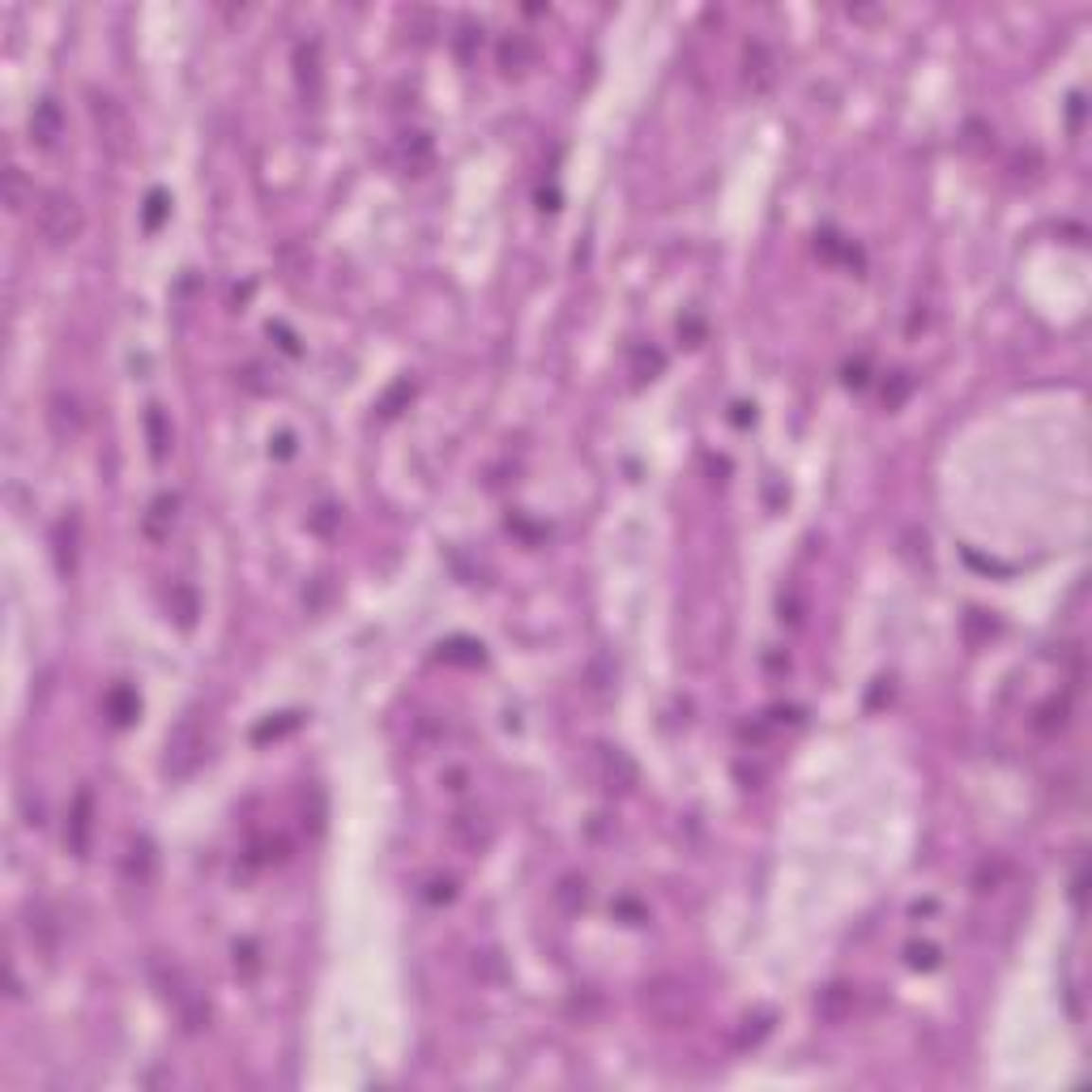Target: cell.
Masks as SVG:
<instances>
[{
  "instance_id": "obj_19",
  "label": "cell",
  "mask_w": 1092,
  "mask_h": 1092,
  "mask_svg": "<svg viewBox=\"0 0 1092 1092\" xmlns=\"http://www.w3.org/2000/svg\"><path fill=\"white\" fill-rule=\"evenodd\" d=\"M35 197H39V192L30 188L27 171H22L18 163L5 167V206H9V214H22V209H30V206H35Z\"/></svg>"
},
{
  "instance_id": "obj_39",
  "label": "cell",
  "mask_w": 1092,
  "mask_h": 1092,
  "mask_svg": "<svg viewBox=\"0 0 1092 1092\" xmlns=\"http://www.w3.org/2000/svg\"><path fill=\"white\" fill-rule=\"evenodd\" d=\"M175 598H180V623H184V628H192V615H197L192 594H188V589H175Z\"/></svg>"
},
{
  "instance_id": "obj_31",
  "label": "cell",
  "mask_w": 1092,
  "mask_h": 1092,
  "mask_svg": "<svg viewBox=\"0 0 1092 1092\" xmlns=\"http://www.w3.org/2000/svg\"><path fill=\"white\" fill-rule=\"evenodd\" d=\"M163 214H167V192L154 188L146 197V231H158V226H163Z\"/></svg>"
},
{
  "instance_id": "obj_36",
  "label": "cell",
  "mask_w": 1092,
  "mask_h": 1092,
  "mask_svg": "<svg viewBox=\"0 0 1092 1092\" xmlns=\"http://www.w3.org/2000/svg\"><path fill=\"white\" fill-rule=\"evenodd\" d=\"M439 785H444L448 794H465V790H470V773H465V768H444Z\"/></svg>"
},
{
  "instance_id": "obj_38",
  "label": "cell",
  "mask_w": 1092,
  "mask_h": 1092,
  "mask_svg": "<svg viewBox=\"0 0 1092 1092\" xmlns=\"http://www.w3.org/2000/svg\"><path fill=\"white\" fill-rule=\"evenodd\" d=\"M845 385H850V388H867V359L845 363Z\"/></svg>"
},
{
  "instance_id": "obj_37",
  "label": "cell",
  "mask_w": 1092,
  "mask_h": 1092,
  "mask_svg": "<svg viewBox=\"0 0 1092 1092\" xmlns=\"http://www.w3.org/2000/svg\"><path fill=\"white\" fill-rule=\"evenodd\" d=\"M456 30H461V39H456V52H461V61H470V44H474V35H482V27H474V22L465 18Z\"/></svg>"
},
{
  "instance_id": "obj_4",
  "label": "cell",
  "mask_w": 1092,
  "mask_h": 1092,
  "mask_svg": "<svg viewBox=\"0 0 1092 1092\" xmlns=\"http://www.w3.org/2000/svg\"><path fill=\"white\" fill-rule=\"evenodd\" d=\"M206 760V730H201V717L197 713H184L180 725L171 730L167 739V756H163V773L167 777H192V768Z\"/></svg>"
},
{
  "instance_id": "obj_14",
  "label": "cell",
  "mask_w": 1092,
  "mask_h": 1092,
  "mask_svg": "<svg viewBox=\"0 0 1092 1092\" xmlns=\"http://www.w3.org/2000/svg\"><path fill=\"white\" fill-rule=\"evenodd\" d=\"M533 61H538V44H533L529 35H521V30H512V35H504V39L495 44V64L508 73V78H521V73H529Z\"/></svg>"
},
{
  "instance_id": "obj_25",
  "label": "cell",
  "mask_w": 1092,
  "mask_h": 1092,
  "mask_svg": "<svg viewBox=\"0 0 1092 1092\" xmlns=\"http://www.w3.org/2000/svg\"><path fill=\"white\" fill-rule=\"evenodd\" d=\"M235 973H240L243 981H252L260 973V947L252 943V939H240V943H235Z\"/></svg>"
},
{
  "instance_id": "obj_10",
  "label": "cell",
  "mask_w": 1092,
  "mask_h": 1092,
  "mask_svg": "<svg viewBox=\"0 0 1092 1092\" xmlns=\"http://www.w3.org/2000/svg\"><path fill=\"white\" fill-rule=\"evenodd\" d=\"M777 86V56L768 44H760V39H751L747 47H743V90H747L751 98H764L773 95Z\"/></svg>"
},
{
  "instance_id": "obj_29",
  "label": "cell",
  "mask_w": 1092,
  "mask_h": 1092,
  "mask_svg": "<svg viewBox=\"0 0 1092 1092\" xmlns=\"http://www.w3.org/2000/svg\"><path fill=\"white\" fill-rule=\"evenodd\" d=\"M555 896H560V904H564L568 913H572V909H581V904H585V896H589V892H585V879L568 875V879L560 884V892H555Z\"/></svg>"
},
{
  "instance_id": "obj_3",
  "label": "cell",
  "mask_w": 1092,
  "mask_h": 1092,
  "mask_svg": "<svg viewBox=\"0 0 1092 1092\" xmlns=\"http://www.w3.org/2000/svg\"><path fill=\"white\" fill-rule=\"evenodd\" d=\"M35 231L47 248H69V243H78L81 231H86L81 201L64 188H44L35 197Z\"/></svg>"
},
{
  "instance_id": "obj_16",
  "label": "cell",
  "mask_w": 1092,
  "mask_h": 1092,
  "mask_svg": "<svg viewBox=\"0 0 1092 1092\" xmlns=\"http://www.w3.org/2000/svg\"><path fill=\"white\" fill-rule=\"evenodd\" d=\"M158 870V853H154V841L150 836H137V841H129V850H124L120 858V875L129 887H146L150 879H154Z\"/></svg>"
},
{
  "instance_id": "obj_18",
  "label": "cell",
  "mask_w": 1092,
  "mask_h": 1092,
  "mask_svg": "<svg viewBox=\"0 0 1092 1092\" xmlns=\"http://www.w3.org/2000/svg\"><path fill=\"white\" fill-rule=\"evenodd\" d=\"M64 137V112L56 98H39L35 112H30V141L39 150H52L56 141Z\"/></svg>"
},
{
  "instance_id": "obj_22",
  "label": "cell",
  "mask_w": 1092,
  "mask_h": 1092,
  "mask_svg": "<svg viewBox=\"0 0 1092 1092\" xmlns=\"http://www.w3.org/2000/svg\"><path fill=\"white\" fill-rule=\"evenodd\" d=\"M141 713V700L133 688H112L107 691V717H112V725H133V717Z\"/></svg>"
},
{
  "instance_id": "obj_11",
  "label": "cell",
  "mask_w": 1092,
  "mask_h": 1092,
  "mask_svg": "<svg viewBox=\"0 0 1092 1092\" xmlns=\"http://www.w3.org/2000/svg\"><path fill=\"white\" fill-rule=\"evenodd\" d=\"M858 998L862 990L853 981H828L824 990L815 994V1015L824 1024H850L853 1011H858Z\"/></svg>"
},
{
  "instance_id": "obj_24",
  "label": "cell",
  "mask_w": 1092,
  "mask_h": 1092,
  "mask_svg": "<svg viewBox=\"0 0 1092 1092\" xmlns=\"http://www.w3.org/2000/svg\"><path fill=\"white\" fill-rule=\"evenodd\" d=\"M1003 879H1007V862H1003V858H986L977 870H973V887H977L981 896H986V892H998V884H1003Z\"/></svg>"
},
{
  "instance_id": "obj_27",
  "label": "cell",
  "mask_w": 1092,
  "mask_h": 1092,
  "mask_svg": "<svg viewBox=\"0 0 1092 1092\" xmlns=\"http://www.w3.org/2000/svg\"><path fill=\"white\" fill-rule=\"evenodd\" d=\"M146 427H150V453H154V461H163L171 436H167V422H163V410H158V405L146 414Z\"/></svg>"
},
{
  "instance_id": "obj_23",
  "label": "cell",
  "mask_w": 1092,
  "mask_h": 1092,
  "mask_svg": "<svg viewBox=\"0 0 1092 1092\" xmlns=\"http://www.w3.org/2000/svg\"><path fill=\"white\" fill-rule=\"evenodd\" d=\"M286 836H252V845H248V862L252 867H274V862H282L286 858Z\"/></svg>"
},
{
  "instance_id": "obj_12",
  "label": "cell",
  "mask_w": 1092,
  "mask_h": 1092,
  "mask_svg": "<svg viewBox=\"0 0 1092 1092\" xmlns=\"http://www.w3.org/2000/svg\"><path fill=\"white\" fill-rule=\"evenodd\" d=\"M393 158H397V167H402L405 175H422V171H431V163H436V146H431V133H422V129L402 133V137H397V146H393Z\"/></svg>"
},
{
  "instance_id": "obj_15",
  "label": "cell",
  "mask_w": 1092,
  "mask_h": 1092,
  "mask_svg": "<svg viewBox=\"0 0 1092 1092\" xmlns=\"http://www.w3.org/2000/svg\"><path fill=\"white\" fill-rule=\"evenodd\" d=\"M90 832H95V794L78 790L73 811H69V832H64L73 858H86V853H90Z\"/></svg>"
},
{
  "instance_id": "obj_8",
  "label": "cell",
  "mask_w": 1092,
  "mask_h": 1092,
  "mask_svg": "<svg viewBox=\"0 0 1092 1092\" xmlns=\"http://www.w3.org/2000/svg\"><path fill=\"white\" fill-rule=\"evenodd\" d=\"M291 69H295V86H299L303 103H320V95H325V44L316 35L295 44Z\"/></svg>"
},
{
  "instance_id": "obj_41",
  "label": "cell",
  "mask_w": 1092,
  "mask_h": 1092,
  "mask_svg": "<svg viewBox=\"0 0 1092 1092\" xmlns=\"http://www.w3.org/2000/svg\"><path fill=\"white\" fill-rule=\"evenodd\" d=\"M291 453H295V436H291V431H282V436L274 439V456H291Z\"/></svg>"
},
{
  "instance_id": "obj_30",
  "label": "cell",
  "mask_w": 1092,
  "mask_h": 1092,
  "mask_svg": "<svg viewBox=\"0 0 1092 1092\" xmlns=\"http://www.w3.org/2000/svg\"><path fill=\"white\" fill-rule=\"evenodd\" d=\"M802 615H807V602H802L798 589H785L781 594V623H790V628H802Z\"/></svg>"
},
{
  "instance_id": "obj_32",
  "label": "cell",
  "mask_w": 1092,
  "mask_h": 1092,
  "mask_svg": "<svg viewBox=\"0 0 1092 1092\" xmlns=\"http://www.w3.org/2000/svg\"><path fill=\"white\" fill-rule=\"evenodd\" d=\"M909 388H913V380L904 376V371H896V376H892V385L884 388V405H887V410H896V405H901L904 397H909Z\"/></svg>"
},
{
  "instance_id": "obj_33",
  "label": "cell",
  "mask_w": 1092,
  "mask_h": 1092,
  "mask_svg": "<svg viewBox=\"0 0 1092 1092\" xmlns=\"http://www.w3.org/2000/svg\"><path fill=\"white\" fill-rule=\"evenodd\" d=\"M295 725H299V713H282V722H265V725H257V734H252V739H257V743L277 739V734L295 730Z\"/></svg>"
},
{
  "instance_id": "obj_35",
  "label": "cell",
  "mask_w": 1092,
  "mask_h": 1092,
  "mask_svg": "<svg viewBox=\"0 0 1092 1092\" xmlns=\"http://www.w3.org/2000/svg\"><path fill=\"white\" fill-rule=\"evenodd\" d=\"M453 896H456V884H453L448 875H444V879H439V875L427 879V901H431V904H448Z\"/></svg>"
},
{
  "instance_id": "obj_1",
  "label": "cell",
  "mask_w": 1092,
  "mask_h": 1092,
  "mask_svg": "<svg viewBox=\"0 0 1092 1092\" xmlns=\"http://www.w3.org/2000/svg\"><path fill=\"white\" fill-rule=\"evenodd\" d=\"M150 977H154L163 1003L175 1011V1020H180V1029L188 1032V1037H197V1032L209 1029V998H206V990L192 981V973L184 969L180 960L154 956V960H150Z\"/></svg>"
},
{
  "instance_id": "obj_20",
  "label": "cell",
  "mask_w": 1092,
  "mask_h": 1092,
  "mask_svg": "<svg viewBox=\"0 0 1092 1092\" xmlns=\"http://www.w3.org/2000/svg\"><path fill=\"white\" fill-rule=\"evenodd\" d=\"M1032 725H1037V734H1058V730H1066V725H1071V696H1049L1046 705L1037 708Z\"/></svg>"
},
{
  "instance_id": "obj_34",
  "label": "cell",
  "mask_w": 1092,
  "mask_h": 1092,
  "mask_svg": "<svg viewBox=\"0 0 1092 1092\" xmlns=\"http://www.w3.org/2000/svg\"><path fill=\"white\" fill-rule=\"evenodd\" d=\"M662 367H666L662 350H636V376H640V380H653Z\"/></svg>"
},
{
  "instance_id": "obj_21",
  "label": "cell",
  "mask_w": 1092,
  "mask_h": 1092,
  "mask_svg": "<svg viewBox=\"0 0 1092 1092\" xmlns=\"http://www.w3.org/2000/svg\"><path fill=\"white\" fill-rule=\"evenodd\" d=\"M175 508H180V499H175V495H167V491H163V495L154 499V504H150V516H146V533H150V538H154V542H163L167 533H171V525H175Z\"/></svg>"
},
{
  "instance_id": "obj_17",
  "label": "cell",
  "mask_w": 1092,
  "mask_h": 1092,
  "mask_svg": "<svg viewBox=\"0 0 1092 1092\" xmlns=\"http://www.w3.org/2000/svg\"><path fill=\"white\" fill-rule=\"evenodd\" d=\"M78 542H81V521L78 512L61 516L52 529V555H56V568H61V577H73L78 572Z\"/></svg>"
},
{
  "instance_id": "obj_13",
  "label": "cell",
  "mask_w": 1092,
  "mask_h": 1092,
  "mask_svg": "<svg viewBox=\"0 0 1092 1092\" xmlns=\"http://www.w3.org/2000/svg\"><path fill=\"white\" fill-rule=\"evenodd\" d=\"M27 935L44 956H56L61 947V918L47 901H27Z\"/></svg>"
},
{
  "instance_id": "obj_26",
  "label": "cell",
  "mask_w": 1092,
  "mask_h": 1092,
  "mask_svg": "<svg viewBox=\"0 0 1092 1092\" xmlns=\"http://www.w3.org/2000/svg\"><path fill=\"white\" fill-rule=\"evenodd\" d=\"M439 657L444 662H461V666H478L482 645H474V640H448V645H439Z\"/></svg>"
},
{
  "instance_id": "obj_5",
  "label": "cell",
  "mask_w": 1092,
  "mask_h": 1092,
  "mask_svg": "<svg viewBox=\"0 0 1092 1092\" xmlns=\"http://www.w3.org/2000/svg\"><path fill=\"white\" fill-rule=\"evenodd\" d=\"M86 107H90V120H95V133H98V146L107 150V154H129V112H124L120 103H116L112 95H103V90H86Z\"/></svg>"
},
{
  "instance_id": "obj_2",
  "label": "cell",
  "mask_w": 1092,
  "mask_h": 1092,
  "mask_svg": "<svg viewBox=\"0 0 1092 1092\" xmlns=\"http://www.w3.org/2000/svg\"><path fill=\"white\" fill-rule=\"evenodd\" d=\"M640 1011L657 1024V1029H683L696 1020V990L679 973H657L640 986Z\"/></svg>"
},
{
  "instance_id": "obj_7",
  "label": "cell",
  "mask_w": 1092,
  "mask_h": 1092,
  "mask_svg": "<svg viewBox=\"0 0 1092 1092\" xmlns=\"http://www.w3.org/2000/svg\"><path fill=\"white\" fill-rule=\"evenodd\" d=\"M448 841H453L461 853L478 858V853H487L491 841H495V824H491V815L482 807H456L453 815H448Z\"/></svg>"
},
{
  "instance_id": "obj_28",
  "label": "cell",
  "mask_w": 1092,
  "mask_h": 1092,
  "mask_svg": "<svg viewBox=\"0 0 1092 1092\" xmlns=\"http://www.w3.org/2000/svg\"><path fill=\"white\" fill-rule=\"evenodd\" d=\"M904 960H909V969H939V947L935 943H909L904 947Z\"/></svg>"
},
{
  "instance_id": "obj_40",
  "label": "cell",
  "mask_w": 1092,
  "mask_h": 1092,
  "mask_svg": "<svg viewBox=\"0 0 1092 1092\" xmlns=\"http://www.w3.org/2000/svg\"><path fill=\"white\" fill-rule=\"evenodd\" d=\"M269 333L282 337V350H286V354H299V342H295V333H291L286 325H269Z\"/></svg>"
},
{
  "instance_id": "obj_9",
  "label": "cell",
  "mask_w": 1092,
  "mask_h": 1092,
  "mask_svg": "<svg viewBox=\"0 0 1092 1092\" xmlns=\"http://www.w3.org/2000/svg\"><path fill=\"white\" fill-rule=\"evenodd\" d=\"M47 431H52L61 444H73V439L86 431V410H81V397L69 393V388H56L52 397H47Z\"/></svg>"
},
{
  "instance_id": "obj_6",
  "label": "cell",
  "mask_w": 1092,
  "mask_h": 1092,
  "mask_svg": "<svg viewBox=\"0 0 1092 1092\" xmlns=\"http://www.w3.org/2000/svg\"><path fill=\"white\" fill-rule=\"evenodd\" d=\"M594 777L606 794H615V798H623V794H632L640 785L636 760H632L623 747H611V743H598L594 747Z\"/></svg>"
}]
</instances>
